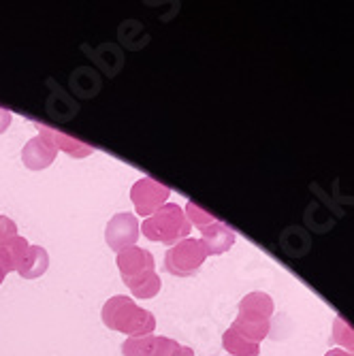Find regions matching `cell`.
<instances>
[{
  "instance_id": "1",
  "label": "cell",
  "mask_w": 354,
  "mask_h": 356,
  "mask_svg": "<svg viewBox=\"0 0 354 356\" xmlns=\"http://www.w3.org/2000/svg\"><path fill=\"white\" fill-rule=\"evenodd\" d=\"M101 318L107 329L124 333L128 337L154 335L156 331V318L152 316V312L139 307L131 297H124V295L111 297L103 305Z\"/></svg>"
},
{
  "instance_id": "2",
  "label": "cell",
  "mask_w": 354,
  "mask_h": 356,
  "mask_svg": "<svg viewBox=\"0 0 354 356\" xmlns=\"http://www.w3.org/2000/svg\"><path fill=\"white\" fill-rule=\"evenodd\" d=\"M145 239L165 243V245H175L184 239H188L192 226L184 213V209L177 203H167L160 207L156 213L145 218V222L139 226Z\"/></svg>"
},
{
  "instance_id": "3",
  "label": "cell",
  "mask_w": 354,
  "mask_h": 356,
  "mask_svg": "<svg viewBox=\"0 0 354 356\" xmlns=\"http://www.w3.org/2000/svg\"><path fill=\"white\" fill-rule=\"evenodd\" d=\"M207 261V250L201 239H184L171 245L165 254V269L175 277H190L199 273L203 263Z\"/></svg>"
},
{
  "instance_id": "4",
  "label": "cell",
  "mask_w": 354,
  "mask_h": 356,
  "mask_svg": "<svg viewBox=\"0 0 354 356\" xmlns=\"http://www.w3.org/2000/svg\"><path fill=\"white\" fill-rule=\"evenodd\" d=\"M169 197L171 190L152 177H141L131 188V201L135 205V211L143 218H150L163 205H167Z\"/></svg>"
},
{
  "instance_id": "5",
  "label": "cell",
  "mask_w": 354,
  "mask_h": 356,
  "mask_svg": "<svg viewBox=\"0 0 354 356\" xmlns=\"http://www.w3.org/2000/svg\"><path fill=\"white\" fill-rule=\"evenodd\" d=\"M118 269H120V275L124 280V284L131 288L135 286L137 282L145 280L147 275L156 273V263H154V256L152 252L143 250V248H126L118 254Z\"/></svg>"
},
{
  "instance_id": "6",
  "label": "cell",
  "mask_w": 354,
  "mask_h": 356,
  "mask_svg": "<svg viewBox=\"0 0 354 356\" xmlns=\"http://www.w3.org/2000/svg\"><path fill=\"white\" fill-rule=\"evenodd\" d=\"M139 235H141L139 220L135 213H128V211L115 213L107 222V229H105V241L118 254L126 248H133L137 243Z\"/></svg>"
},
{
  "instance_id": "7",
  "label": "cell",
  "mask_w": 354,
  "mask_h": 356,
  "mask_svg": "<svg viewBox=\"0 0 354 356\" xmlns=\"http://www.w3.org/2000/svg\"><path fill=\"white\" fill-rule=\"evenodd\" d=\"M237 241L235 231L231 229L229 224H224L220 220L207 224L201 229V243L207 250V256H220V254H227Z\"/></svg>"
},
{
  "instance_id": "8",
  "label": "cell",
  "mask_w": 354,
  "mask_h": 356,
  "mask_svg": "<svg viewBox=\"0 0 354 356\" xmlns=\"http://www.w3.org/2000/svg\"><path fill=\"white\" fill-rule=\"evenodd\" d=\"M56 156H58L56 147L45 137L37 135L24 145L22 163L30 171H43V169H47V167H51L56 163Z\"/></svg>"
},
{
  "instance_id": "9",
  "label": "cell",
  "mask_w": 354,
  "mask_h": 356,
  "mask_svg": "<svg viewBox=\"0 0 354 356\" xmlns=\"http://www.w3.org/2000/svg\"><path fill=\"white\" fill-rule=\"evenodd\" d=\"M275 312L273 299L267 293L254 290L248 293L237 307V318L239 320H252V322H271V316Z\"/></svg>"
},
{
  "instance_id": "10",
  "label": "cell",
  "mask_w": 354,
  "mask_h": 356,
  "mask_svg": "<svg viewBox=\"0 0 354 356\" xmlns=\"http://www.w3.org/2000/svg\"><path fill=\"white\" fill-rule=\"evenodd\" d=\"M39 135L45 137L56 147V152H64V154H69L71 158L81 160V158H88V156L94 154V147L86 145L79 139H73L69 135H64L60 131H54V128H49V126H39Z\"/></svg>"
},
{
  "instance_id": "11",
  "label": "cell",
  "mask_w": 354,
  "mask_h": 356,
  "mask_svg": "<svg viewBox=\"0 0 354 356\" xmlns=\"http://www.w3.org/2000/svg\"><path fill=\"white\" fill-rule=\"evenodd\" d=\"M28 248L30 243L22 235H13L7 241L0 243V265H3L7 273H13L22 267L24 258L28 254Z\"/></svg>"
},
{
  "instance_id": "12",
  "label": "cell",
  "mask_w": 354,
  "mask_h": 356,
  "mask_svg": "<svg viewBox=\"0 0 354 356\" xmlns=\"http://www.w3.org/2000/svg\"><path fill=\"white\" fill-rule=\"evenodd\" d=\"M47 267H49V254H47V250L41 248V245H30L22 267L17 269V273L24 280H37V277L45 275Z\"/></svg>"
},
{
  "instance_id": "13",
  "label": "cell",
  "mask_w": 354,
  "mask_h": 356,
  "mask_svg": "<svg viewBox=\"0 0 354 356\" xmlns=\"http://www.w3.org/2000/svg\"><path fill=\"white\" fill-rule=\"evenodd\" d=\"M222 346H224V350H227L229 356H259L261 354L259 343L248 341L246 337L235 333L231 327L227 329V333H222Z\"/></svg>"
},
{
  "instance_id": "14",
  "label": "cell",
  "mask_w": 354,
  "mask_h": 356,
  "mask_svg": "<svg viewBox=\"0 0 354 356\" xmlns=\"http://www.w3.org/2000/svg\"><path fill=\"white\" fill-rule=\"evenodd\" d=\"M231 329L235 333H239L241 337H246L248 341L261 346V341H265L269 337V333H271V322H252V320H239V318H235Z\"/></svg>"
},
{
  "instance_id": "15",
  "label": "cell",
  "mask_w": 354,
  "mask_h": 356,
  "mask_svg": "<svg viewBox=\"0 0 354 356\" xmlns=\"http://www.w3.org/2000/svg\"><path fill=\"white\" fill-rule=\"evenodd\" d=\"M156 335H143V337H128L122 343L124 356H152Z\"/></svg>"
},
{
  "instance_id": "16",
  "label": "cell",
  "mask_w": 354,
  "mask_h": 356,
  "mask_svg": "<svg viewBox=\"0 0 354 356\" xmlns=\"http://www.w3.org/2000/svg\"><path fill=\"white\" fill-rule=\"evenodd\" d=\"M160 288H163V282H160L158 273H152L145 280H141L135 286H131L128 290H131L135 299H154L160 293Z\"/></svg>"
},
{
  "instance_id": "17",
  "label": "cell",
  "mask_w": 354,
  "mask_h": 356,
  "mask_svg": "<svg viewBox=\"0 0 354 356\" xmlns=\"http://www.w3.org/2000/svg\"><path fill=\"white\" fill-rule=\"evenodd\" d=\"M333 341L341 350H350V352L354 350V329L348 325L341 316H337L333 320Z\"/></svg>"
},
{
  "instance_id": "18",
  "label": "cell",
  "mask_w": 354,
  "mask_h": 356,
  "mask_svg": "<svg viewBox=\"0 0 354 356\" xmlns=\"http://www.w3.org/2000/svg\"><path fill=\"white\" fill-rule=\"evenodd\" d=\"M184 352H186V346L177 343V341L171 339V337L156 335L152 356H184Z\"/></svg>"
},
{
  "instance_id": "19",
  "label": "cell",
  "mask_w": 354,
  "mask_h": 356,
  "mask_svg": "<svg viewBox=\"0 0 354 356\" xmlns=\"http://www.w3.org/2000/svg\"><path fill=\"white\" fill-rule=\"evenodd\" d=\"M184 213H186V218H188L190 226L195 224V226H199V229H203V226H207V224H211V222H216V220H218L214 213L205 211L203 207H199L197 203H192V201H190V203H186Z\"/></svg>"
},
{
  "instance_id": "20",
  "label": "cell",
  "mask_w": 354,
  "mask_h": 356,
  "mask_svg": "<svg viewBox=\"0 0 354 356\" xmlns=\"http://www.w3.org/2000/svg\"><path fill=\"white\" fill-rule=\"evenodd\" d=\"M13 235H17V224H15L11 218H7V216L0 213V243L7 241V239L13 237Z\"/></svg>"
},
{
  "instance_id": "21",
  "label": "cell",
  "mask_w": 354,
  "mask_h": 356,
  "mask_svg": "<svg viewBox=\"0 0 354 356\" xmlns=\"http://www.w3.org/2000/svg\"><path fill=\"white\" fill-rule=\"evenodd\" d=\"M11 120H13V115H11V111L9 109H3L0 107V135H3L7 128L11 126Z\"/></svg>"
},
{
  "instance_id": "22",
  "label": "cell",
  "mask_w": 354,
  "mask_h": 356,
  "mask_svg": "<svg viewBox=\"0 0 354 356\" xmlns=\"http://www.w3.org/2000/svg\"><path fill=\"white\" fill-rule=\"evenodd\" d=\"M325 356H354V352H350V350H341V348H333V350H329Z\"/></svg>"
},
{
  "instance_id": "23",
  "label": "cell",
  "mask_w": 354,
  "mask_h": 356,
  "mask_svg": "<svg viewBox=\"0 0 354 356\" xmlns=\"http://www.w3.org/2000/svg\"><path fill=\"white\" fill-rule=\"evenodd\" d=\"M5 277H7V271L3 269V265H0V284H3V282H5Z\"/></svg>"
},
{
  "instance_id": "24",
  "label": "cell",
  "mask_w": 354,
  "mask_h": 356,
  "mask_svg": "<svg viewBox=\"0 0 354 356\" xmlns=\"http://www.w3.org/2000/svg\"><path fill=\"white\" fill-rule=\"evenodd\" d=\"M184 356H195V352H192V348H188V346H186V352H184Z\"/></svg>"
},
{
  "instance_id": "25",
  "label": "cell",
  "mask_w": 354,
  "mask_h": 356,
  "mask_svg": "<svg viewBox=\"0 0 354 356\" xmlns=\"http://www.w3.org/2000/svg\"><path fill=\"white\" fill-rule=\"evenodd\" d=\"M224 356H229V354H224Z\"/></svg>"
},
{
  "instance_id": "26",
  "label": "cell",
  "mask_w": 354,
  "mask_h": 356,
  "mask_svg": "<svg viewBox=\"0 0 354 356\" xmlns=\"http://www.w3.org/2000/svg\"><path fill=\"white\" fill-rule=\"evenodd\" d=\"M352 352H354V350H352Z\"/></svg>"
}]
</instances>
